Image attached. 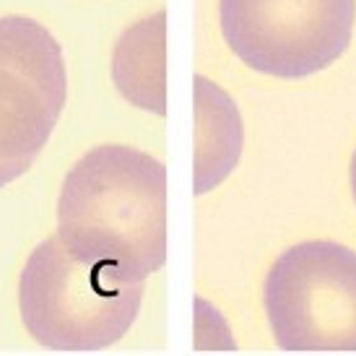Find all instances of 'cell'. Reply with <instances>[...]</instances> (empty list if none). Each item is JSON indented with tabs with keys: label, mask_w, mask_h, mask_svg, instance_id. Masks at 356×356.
<instances>
[{
	"label": "cell",
	"mask_w": 356,
	"mask_h": 356,
	"mask_svg": "<svg viewBox=\"0 0 356 356\" xmlns=\"http://www.w3.org/2000/svg\"><path fill=\"white\" fill-rule=\"evenodd\" d=\"M146 278L81 255L55 234L34 250L19 284V307L31 338L52 351H99L130 330Z\"/></svg>",
	"instance_id": "obj_2"
},
{
	"label": "cell",
	"mask_w": 356,
	"mask_h": 356,
	"mask_svg": "<svg viewBox=\"0 0 356 356\" xmlns=\"http://www.w3.org/2000/svg\"><path fill=\"white\" fill-rule=\"evenodd\" d=\"M351 193H354V200H356V151L354 156H351Z\"/></svg>",
	"instance_id": "obj_8"
},
{
	"label": "cell",
	"mask_w": 356,
	"mask_h": 356,
	"mask_svg": "<svg viewBox=\"0 0 356 356\" xmlns=\"http://www.w3.org/2000/svg\"><path fill=\"white\" fill-rule=\"evenodd\" d=\"M65 99L68 73L55 37L26 16L0 19V188L34 164Z\"/></svg>",
	"instance_id": "obj_5"
},
{
	"label": "cell",
	"mask_w": 356,
	"mask_h": 356,
	"mask_svg": "<svg viewBox=\"0 0 356 356\" xmlns=\"http://www.w3.org/2000/svg\"><path fill=\"white\" fill-rule=\"evenodd\" d=\"M266 315L284 351H356V252L315 239L268 270Z\"/></svg>",
	"instance_id": "obj_3"
},
{
	"label": "cell",
	"mask_w": 356,
	"mask_h": 356,
	"mask_svg": "<svg viewBox=\"0 0 356 356\" xmlns=\"http://www.w3.org/2000/svg\"><path fill=\"white\" fill-rule=\"evenodd\" d=\"M167 13L159 10L120 37L112 79L120 94L154 115L167 112Z\"/></svg>",
	"instance_id": "obj_6"
},
{
	"label": "cell",
	"mask_w": 356,
	"mask_h": 356,
	"mask_svg": "<svg viewBox=\"0 0 356 356\" xmlns=\"http://www.w3.org/2000/svg\"><path fill=\"white\" fill-rule=\"evenodd\" d=\"M242 118L237 104L213 81L195 79V193L221 185L239 164Z\"/></svg>",
	"instance_id": "obj_7"
},
{
	"label": "cell",
	"mask_w": 356,
	"mask_h": 356,
	"mask_svg": "<svg viewBox=\"0 0 356 356\" xmlns=\"http://www.w3.org/2000/svg\"><path fill=\"white\" fill-rule=\"evenodd\" d=\"M58 237L81 255L146 278L167 260V169L130 146H99L70 169Z\"/></svg>",
	"instance_id": "obj_1"
},
{
	"label": "cell",
	"mask_w": 356,
	"mask_h": 356,
	"mask_svg": "<svg viewBox=\"0 0 356 356\" xmlns=\"http://www.w3.org/2000/svg\"><path fill=\"white\" fill-rule=\"evenodd\" d=\"M229 50L257 73L305 79L346 52L356 0H218Z\"/></svg>",
	"instance_id": "obj_4"
}]
</instances>
